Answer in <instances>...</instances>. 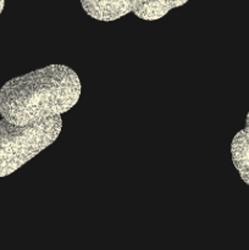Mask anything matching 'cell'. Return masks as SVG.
I'll return each mask as SVG.
<instances>
[{
  "mask_svg": "<svg viewBox=\"0 0 249 250\" xmlns=\"http://www.w3.org/2000/svg\"><path fill=\"white\" fill-rule=\"evenodd\" d=\"M80 95V78L72 68L49 65L2 85L0 115L15 126H31L72 109Z\"/></svg>",
  "mask_w": 249,
  "mask_h": 250,
  "instance_id": "1",
  "label": "cell"
},
{
  "mask_svg": "<svg viewBox=\"0 0 249 250\" xmlns=\"http://www.w3.org/2000/svg\"><path fill=\"white\" fill-rule=\"evenodd\" d=\"M62 127L60 116L31 126H15L0 121V177L28 163L37 154L54 143Z\"/></svg>",
  "mask_w": 249,
  "mask_h": 250,
  "instance_id": "2",
  "label": "cell"
},
{
  "mask_svg": "<svg viewBox=\"0 0 249 250\" xmlns=\"http://www.w3.org/2000/svg\"><path fill=\"white\" fill-rule=\"evenodd\" d=\"M158 0H81L84 11L99 21H114Z\"/></svg>",
  "mask_w": 249,
  "mask_h": 250,
  "instance_id": "3",
  "label": "cell"
},
{
  "mask_svg": "<svg viewBox=\"0 0 249 250\" xmlns=\"http://www.w3.org/2000/svg\"><path fill=\"white\" fill-rule=\"evenodd\" d=\"M232 161L242 180L249 186V112L246 127L234 136L231 143Z\"/></svg>",
  "mask_w": 249,
  "mask_h": 250,
  "instance_id": "4",
  "label": "cell"
},
{
  "mask_svg": "<svg viewBox=\"0 0 249 250\" xmlns=\"http://www.w3.org/2000/svg\"><path fill=\"white\" fill-rule=\"evenodd\" d=\"M187 1L188 0H158L153 4L141 7L137 11H134V14L142 20L154 21V20H159L165 16L173 7L181 6V5L186 4Z\"/></svg>",
  "mask_w": 249,
  "mask_h": 250,
  "instance_id": "5",
  "label": "cell"
},
{
  "mask_svg": "<svg viewBox=\"0 0 249 250\" xmlns=\"http://www.w3.org/2000/svg\"><path fill=\"white\" fill-rule=\"evenodd\" d=\"M4 2H5V0H0V14H1L2 9H4Z\"/></svg>",
  "mask_w": 249,
  "mask_h": 250,
  "instance_id": "6",
  "label": "cell"
}]
</instances>
